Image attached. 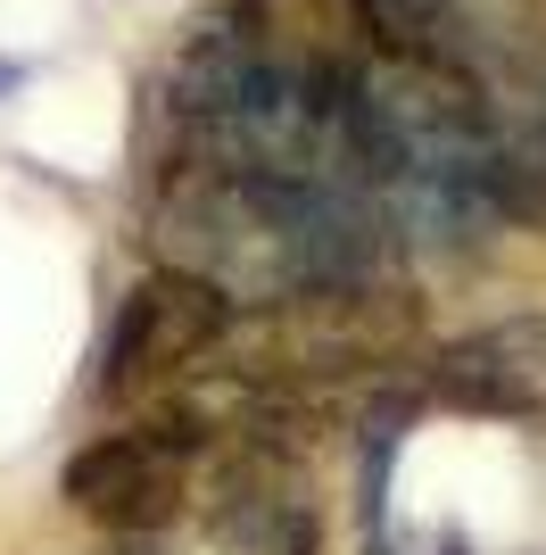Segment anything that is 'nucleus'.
<instances>
[{
  "mask_svg": "<svg viewBox=\"0 0 546 555\" xmlns=\"http://www.w3.org/2000/svg\"><path fill=\"white\" fill-rule=\"evenodd\" d=\"M232 315L240 299L216 291L207 274H182V266H158V274L133 282V299L116 307L108 332V390H174L191 373H207L232 340Z\"/></svg>",
  "mask_w": 546,
  "mask_h": 555,
  "instance_id": "nucleus-1",
  "label": "nucleus"
},
{
  "mask_svg": "<svg viewBox=\"0 0 546 555\" xmlns=\"http://www.w3.org/2000/svg\"><path fill=\"white\" fill-rule=\"evenodd\" d=\"M58 489L100 531H166L182 514V498H191V448L174 431H158V423L108 431V440H91V448L67 456Z\"/></svg>",
  "mask_w": 546,
  "mask_h": 555,
  "instance_id": "nucleus-2",
  "label": "nucleus"
},
{
  "mask_svg": "<svg viewBox=\"0 0 546 555\" xmlns=\"http://www.w3.org/2000/svg\"><path fill=\"white\" fill-rule=\"evenodd\" d=\"M431 390L455 415H546V315H505L431 357Z\"/></svg>",
  "mask_w": 546,
  "mask_h": 555,
  "instance_id": "nucleus-3",
  "label": "nucleus"
},
{
  "mask_svg": "<svg viewBox=\"0 0 546 555\" xmlns=\"http://www.w3.org/2000/svg\"><path fill=\"white\" fill-rule=\"evenodd\" d=\"M364 17V34L398 59H431V67L472 75L480 50H472V9L464 0H348Z\"/></svg>",
  "mask_w": 546,
  "mask_h": 555,
  "instance_id": "nucleus-4",
  "label": "nucleus"
},
{
  "mask_svg": "<svg viewBox=\"0 0 546 555\" xmlns=\"http://www.w3.org/2000/svg\"><path fill=\"white\" fill-rule=\"evenodd\" d=\"M472 83H480V92H497V100H514V108H522L530 125H538V133H546V50H522V67H514V75L480 67Z\"/></svg>",
  "mask_w": 546,
  "mask_h": 555,
  "instance_id": "nucleus-5",
  "label": "nucleus"
},
{
  "mask_svg": "<svg viewBox=\"0 0 546 555\" xmlns=\"http://www.w3.org/2000/svg\"><path fill=\"white\" fill-rule=\"evenodd\" d=\"M9 83H25V67H0V92H9Z\"/></svg>",
  "mask_w": 546,
  "mask_h": 555,
  "instance_id": "nucleus-6",
  "label": "nucleus"
}]
</instances>
